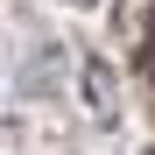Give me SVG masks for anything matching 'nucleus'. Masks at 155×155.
<instances>
[{
    "label": "nucleus",
    "mask_w": 155,
    "mask_h": 155,
    "mask_svg": "<svg viewBox=\"0 0 155 155\" xmlns=\"http://www.w3.org/2000/svg\"><path fill=\"white\" fill-rule=\"evenodd\" d=\"M141 64H148V78H155V14H148V42H141Z\"/></svg>",
    "instance_id": "f03ea898"
},
{
    "label": "nucleus",
    "mask_w": 155,
    "mask_h": 155,
    "mask_svg": "<svg viewBox=\"0 0 155 155\" xmlns=\"http://www.w3.org/2000/svg\"><path fill=\"white\" fill-rule=\"evenodd\" d=\"M85 99H92L99 113H113V71L106 64H85Z\"/></svg>",
    "instance_id": "f257e3e1"
}]
</instances>
